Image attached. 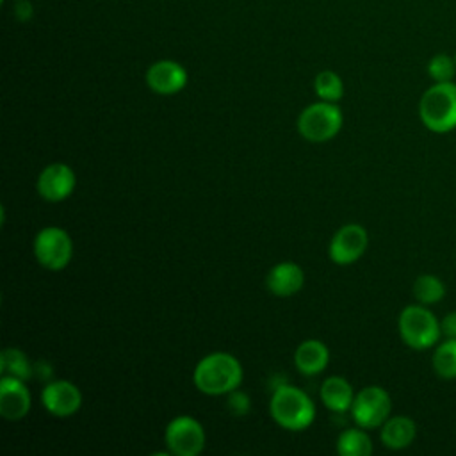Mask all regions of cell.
Returning a JSON list of instances; mask_svg holds the SVG:
<instances>
[{"instance_id":"ac0fdd59","label":"cell","mask_w":456,"mask_h":456,"mask_svg":"<svg viewBox=\"0 0 456 456\" xmlns=\"http://www.w3.org/2000/svg\"><path fill=\"white\" fill-rule=\"evenodd\" d=\"M337 452L340 456H369L372 452L370 436L360 426L344 429L337 438Z\"/></svg>"},{"instance_id":"7a4b0ae2","label":"cell","mask_w":456,"mask_h":456,"mask_svg":"<svg viewBox=\"0 0 456 456\" xmlns=\"http://www.w3.org/2000/svg\"><path fill=\"white\" fill-rule=\"evenodd\" d=\"M269 411L274 422L289 431H303L315 419L312 399L292 385H278L271 395Z\"/></svg>"},{"instance_id":"6da1fadb","label":"cell","mask_w":456,"mask_h":456,"mask_svg":"<svg viewBox=\"0 0 456 456\" xmlns=\"http://www.w3.org/2000/svg\"><path fill=\"white\" fill-rule=\"evenodd\" d=\"M196 388L208 395H223L239 388L242 381L240 362L224 351H216L203 356L192 372Z\"/></svg>"},{"instance_id":"44dd1931","label":"cell","mask_w":456,"mask_h":456,"mask_svg":"<svg viewBox=\"0 0 456 456\" xmlns=\"http://www.w3.org/2000/svg\"><path fill=\"white\" fill-rule=\"evenodd\" d=\"M413 296L420 305H435L444 299L445 285L435 274H420L413 281Z\"/></svg>"},{"instance_id":"3957f363","label":"cell","mask_w":456,"mask_h":456,"mask_svg":"<svg viewBox=\"0 0 456 456\" xmlns=\"http://www.w3.org/2000/svg\"><path fill=\"white\" fill-rule=\"evenodd\" d=\"M419 116L424 126L435 134L456 128V84L435 82L424 91L419 102Z\"/></svg>"},{"instance_id":"ba28073f","label":"cell","mask_w":456,"mask_h":456,"mask_svg":"<svg viewBox=\"0 0 456 456\" xmlns=\"http://www.w3.org/2000/svg\"><path fill=\"white\" fill-rule=\"evenodd\" d=\"M167 452L176 456H196L205 447V431L203 426L189 415L175 417L164 433Z\"/></svg>"},{"instance_id":"277c9868","label":"cell","mask_w":456,"mask_h":456,"mask_svg":"<svg viewBox=\"0 0 456 456\" xmlns=\"http://www.w3.org/2000/svg\"><path fill=\"white\" fill-rule=\"evenodd\" d=\"M397 328L403 342L417 351L433 347L442 335L440 321L424 305L404 306L399 314Z\"/></svg>"},{"instance_id":"8992f818","label":"cell","mask_w":456,"mask_h":456,"mask_svg":"<svg viewBox=\"0 0 456 456\" xmlns=\"http://www.w3.org/2000/svg\"><path fill=\"white\" fill-rule=\"evenodd\" d=\"M36 260L48 271L64 269L73 256V242L69 233L59 226H46L34 239Z\"/></svg>"},{"instance_id":"603a6c76","label":"cell","mask_w":456,"mask_h":456,"mask_svg":"<svg viewBox=\"0 0 456 456\" xmlns=\"http://www.w3.org/2000/svg\"><path fill=\"white\" fill-rule=\"evenodd\" d=\"M428 75L435 82H451L456 75V62L454 57L447 53H436L428 62Z\"/></svg>"},{"instance_id":"8fae6325","label":"cell","mask_w":456,"mask_h":456,"mask_svg":"<svg viewBox=\"0 0 456 456\" xmlns=\"http://www.w3.org/2000/svg\"><path fill=\"white\" fill-rule=\"evenodd\" d=\"M77 185V176L75 171L64 164V162H53L46 166L36 182L37 194L46 200V201H62L66 200Z\"/></svg>"},{"instance_id":"52a82bcc","label":"cell","mask_w":456,"mask_h":456,"mask_svg":"<svg viewBox=\"0 0 456 456\" xmlns=\"http://www.w3.org/2000/svg\"><path fill=\"white\" fill-rule=\"evenodd\" d=\"M392 399L390 394L378 385L362 388L351 404V415L356 426L363 429L381 428V424L390 417Z\"/></svg>"},{"instance_id":"d4e9b609","label":"cell","mask_w":456,"mask_h":456,"mask_svg":"<svg viewBox=\"0 0 456 456\" xmlns=\"http://www.w3.org/2000/svg\"><path fill=\"white\" fill-rule=\"evenodd\" d=\"M440 328H442V335H445L449 338H456V310L447 314L440 321Z\"/></svg>"},{"instance_id":"484cf974","label":"cell","mask_w":456,"mask_h":456,"mask_svg":"<svg viewBox=\"0 0 456 456\" xmlns=\"http://www.w3.org/2000/svg\"><path fill=\"white\" fill-rule=\"evenodd\" d=\"M16 16L21 20V21H27V20H30V16H32V5H30V2H27V0H20L18 2V5H16Z\"/></svg>"},{"instance_id":"d6986e66","label":"cell","mask_w":456,"mask_h":456,"mask_svg":"<svg viewBox=\"0 0 456 456\" xmlns=\"http://www.w3.org/2000/svg\"><path fill=\"white\" fill-rule=\"evenodd\" d=\"M0 370H2V376H11V378L27 381L32 376L34 367L30 365L27 354L21 349L5 347L0 353Z\"/></svg>"},{"instance_id":"9a60e30c","label":"cell","mask_w":456,"mask_h":456,"mask_svg":"<svg viewBox=\"0 0 456 456\" xmlns=\"http://www.w3.org/2000/svg\"><path fill=\"white\" fill-rule=\"evenodd\" d=\"M330 362V349L317 338L303 340L294 351V365L301 374L314 376L326 369Z\"/></svg>"},{"instance_id":"2e32d148","label":"cell","mask_w":456,"mask_h":456,"mask_svg":"<svg viewBox=\"0 0 456 456\" xmlns=\"http://www.w3.org/2000/svg\"><path fill=\"white\" fill-rule=\"evenodd\" d=\"M415 436H417V424L406 415L388 417L381 424V431H379L381 444L392 451H401L411 445Z\"/></svg>"},{"instance_id":"e0dca14e","label":"cell","mask_w":456,"mask_h":456,"mask_svg":"<svg viewBox=\"0 0 456 456\" xmlns=\"http://www.w3.org/2000/svg\"><path fill=\"white\" fill-rule=\"evenodd\" d=\"M321 401L326 408L331 411L342 413L346 410H351L354 392L351 383L342 376H330L321 385Z\"/></svg>"},{"instance_id":"4316f807","label":"cell","mask_w":456,"mask_h":456,"mask_svg":"<svg viewBox=\"0 0 456 456\" xmlns=\"http://www.w3.org/2000/svg\"><path fill=\"white\" fill-rule=\"evenodd\" d=\"M454 62H456V55H454Z\"/></svg>"},{"instance_id":"83f0119b","label":"cell","mask_w":456,"mask_h":456,"mask_svg":"<svg viewBox=\"0 0 456 456\" xmlns=\"http://www.w3.org/2000/svg\"><path fill=\"white\" fill-rule=\"evenodd\" d=\"M2 2H4V0H2Z\"/></svg>"},{"instance_id":"5bb4252c","label":"cell","mask_w":456,"mask_h":456,"mask_svg":"<svg viewBox=\"0 0 456 456\" xmlns=\"http://www.w3.org/2000/svg\"><path fill=\"white\" fill-rule=\"evenodd\" d=\"M305 274L296 262H280L265 276L267 289L280 297H289L303 289Z\"/></svg>"},{"instance_id":"ffe728a7","label":"cell","mask_w":456,"mask_h":456,"mask_svg":"<svg viewBox=\"0 0 456 456\" xmlns=\"http://www.w3.org/2000/svg\"><path fill=\"white\" fill-rule=\"evenodd\" d=\"M431 362H433V370L440 378L454 379L456 378V338L445 337V340L435 347Z\"/></svg>"},{"instance_id":"7c38bea8","label":"cell","mask_w":456,"mask_h":456,"mask_svg":"<svg viewBox=\"0 0 456 456\" xmlns=\"http://www.w3.org/2000/svg\"><path fill=\"white\" fill-rule=\"evenodd\" d=\"M146 84L157 94H175L187 86V71L180 62L162 59L148 68Z\"/></svg>"},{"instance_id":"9c48e42d","label":"cell","mask_w":456,"mask_h":456,"mask_svg":"<svg viewBox=\"0 0 456 456\" xmlns=\"http://www.w3.org/2000/svg\"><path fill=\"white\" fill-rule=\"evenodd\" d=\"M369 235L362 224L349 223L340 226L331 237L328 253L330 258L338 265H349L356 262L367 249Z\"/></svg>"},{"instance_id":"7402d4cb","label":"cell","mask_w":456,"mask_h":456,"mask_svg":"<svg viewBox=\"0 0 456 456\" xmlns=\"http://www.w3.org/2000/svg\"><path fill=\"white\" fill-rule=\"evenodd\" d=\"M314 89H315V94L324 102L335 103L344 96L342 78L335 71H330V69L317 73V77L314 78Z\"/></svg>"},{"instance_id":"30bf717a","label":"cell","mask_w":456,"mask_h":456,"mask_svg":"<svg viewBox=\"0 0 456 456\" xmlns=\"http://www.w3.org/2000/svg\"><path fill=\"white\" fill-rule=\"evenodd\" d=\"M41 404L53 417H71L82 406V394L78 387L68 379L48 381L41 390Z\"/></svg>"},{"instance_id":"4fadbf2b","label":"cell","mask_w":456,"mask_h":456,"mask_svg":"<svg viewBox=\"0 0 456 456\" xmlns=\"http://www.w3.org/2000/svg\"><path fill=\"white\" fill-rule=\"evenodd\" d=\"M30 392L23 379L0 378V415L7 420H20L30 410Z\"/></svg>"},{"instance_id":"cb8c5ba5","label":"cell","mask_w":456,"mask_h":456,"mask_svg":"<svg viewBox=\"0 0 456 456\" xmlns=\"http://www.w3.org/2000/svg\"><path fill=\"white\" fill-rule=\"evenodd\" d=\"M228 410L233 413V415H237V417H240V415H246L248 411H249V408H251V401H249V395L246 394V392H240V390H232L230 394H228Z\"/></svg>"},{"instance_id":"5b68a950","label":"cell","mask_w":456,"mask_h":456,"mask_svg":"<svg viewBox=\"0 0 456 456\" xmlns=\"http://www.w3.org/2000/svg\"><path fill=\"white\" fill-rule=\"evenodd\" d=\"M342 110L333 102H315L297 118V132L310 142L333 139L342 128Z\"/></svg>"}]
</instances>
